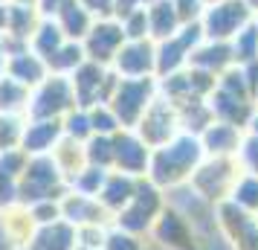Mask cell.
<instances>
[{"mask_svg":"<svg viewBox=\"0 0 258 250\" xmlns=\"http://www.w3.org/2000/svg\"><path fill=\"white\" fill-rule=\"evenodd\" d=\"M61 128H64L67 137L82 140V143L87 140V137H93V131H90V119H87V108H79V105L61 117Z\"/></svg>","mask_w":258,"mask_h":250,"instance_id":"38","label":"cell"},{"mask_svg":"<svg viewBox=\"0 0 258 250\" xmlns=\"http://www.w3.org/2000/svg\"><path fill=\"white\" fill-rule=\"evenodd\" d=\"M84 155H87V166L99 169H113V137H87L84 140Z\"/></svg>","mask_w":258,"mask_h":250,"instance_id":"32","label":"cell"},{"mask_svg":"<svg viewBox=\"0 0 258 250\" xmlns=\"http://www.w3.org/2000/svg\"><path fill=\"white\" fill-rule=\"evenodd\" d=\"M246 6H249V9H258V0H246Z\"/></svg>","mask_w":258,"mask_h":250,"instance_id":"50","label":"cell"},{"mask_svg":"<svg viewBox=\"0 0 258 250\" xmlns=\"http://www.w3.org/2000/svg\"><path fill=\"white\" fill-rule=\"evenodd\" d=\"M67 79L73 84V96H76V105L79 108L107 105L119 82V76L110 67L96 64V61H84L82 67H76Z\"/></svg>","mask_w":258,"mask_h":250,"instance_id":"7","label":"cell"},{"mask_svg":"<svg viewBox=\"0 0 258 250\" xmlns=\"http://www.w3.org/2000/svg\"><path fill=\"white\" fill-rule=\"evenodd\" d=\"M0 3H6V0H0Z\"/></svg>","mask_w":258,"mask_h":250,"instance_id":"54","label":"cell"},{"mask_svg":"<svg viewBox=\"0 0 258 250\" xmlns=\"http://www.w3.org/2000/svg\"><path fill=\"white\" fill-rule=\"evenodd\" d=\"M145 15H148V38H151L154 44L168 35H174L177 29L183 26V21H180V15H177L171 0H151Z\"/></svg>","mask_w":258,"mask_h":250,"instance_id":"24","label":"cell"},{"mask_svg":"<svg viewBox=\"0 0 258 250\" xmlns=\"http://www.w3.org/2000/svg\"><path fill=\"white\" fill-rule=\"evenodd\" d=\"M212 3H221V0H203V6H212Z\"/></svg>","mask_w":258,"mask_h":250,"instance_id":"51","label":"cell"},{"mask_svg":"<svg viewBox=\"0 0 258 250\" xmlns=\"http://www.w3.org/2000/svg\"><path fill=\"white\" fill-rule=\"evenodd\" d=\"M6 70V47H3V35H0V76Z\"/></svg>","mask_w":258,"mask_h":250,"instance_id":"48","label":"cell"},{"mask_svg":"<svg viewBox=\"0 0 258 250\" xmlns=\"http://www.w3.org/2000/svg\"><path fill=\"white\" fill-rule=\"evenodd\" d=\"M0 233H3V238H6L9 244H12V250L29 247L32 238H35V233H38L32 210L21 201L0 204Z\"/></svg>","mask_w":258,"mask_h":250,"instance_id":"16","label":"cell"},{"mask_svg":"<svg viewBox=\"0 0 258 250\" xmlns=\"http://www.w3.org/2000/svg\"><path fill=\"white\" fill-rule=\"evenodd\" d=\"M102 250H145V244H142L140 236H131V233L119 230V227H110Z\"/></svg>","mask_w":258,"mask_h":250,"instance_id":"40","label":"cell"},{"mask_svg":"<svg viewBox=\"0 0 258 250\" xmlns=\"http://www.w3.org/2000/svg\"><path fill=\"white\" fill-rule=\"evenodd\" d=\"M61 137H64L61 119H32V117H26L24 137H21V148H24L29 157L49 155L52 145L58 143Z\"/></svg>","mask_w":258,"mask_h":250,"instance_id":"18","label":"cell"},{"mask_svg":"<svg viewBox=\"0 0 258 250\" xmlns=\"http://www.w3.org/2000/svg\"><path fill=\"white\" fill-rule=\"evenodd\" d=\"M134 131H137V137H140L148 148H157V145L168 143L171 137L180 134V119H177L174 105H171L165 96L157 93V99L145 108V114L140 117V122L134 125Z\"/></svg>","mask_w":258,"mask_h":250,"instance_id":"10","label":"cell"},{"mask_svg":"<svg viewBox=\"0 0 258 250\" xmlns=\"http://www.w3.org/2000/svg\"><path fill=\"white\" fill-rule=\"evenodd\" d=\"M163 207H165V192L160 189V186H154L151 180L140 178L137 189L131 195V201L113 215V227L142 238L154 227L157 215L163 213Z\"/></svg>","mask_w":258,"mask_h":250,"instance_id":"3","label":"cell"},{"mask_svg":"<svg viewBox=\"0 0 258 250\" xmlns=\"http://www.w3.org/2000/svg\"><path fill=\"white\" fill-rule=\"evenodd\" d=\"M235 180H238V172H235L232 157H203L198 163V169L191 172L188 186L198 192L206 204H221L232 192Z\"/></svg>","mask_w":258,"mask_h":250,"instance_id":"8","label":"cell"},{"mask_svg":"<svg viewBox=\"0 0 258 250\" xmlns=\"http://www.w3.org/2000/svg\"><path fill=\"white\" fill-rule=\"evenodd\" d=\"M107 172L110 169H99V166H84L76 178L70 180V189L79 192V195H90V198H96L99 195V189H102V183H105Z\"/></svg>","mask_w":258,"mask_h":250,"instance_id":"35","label":"cell"},{"mask_svg":"<svg viewBox=\"0 0 258 250\" xmlns=\"http://www.w3.org/2000/svg\"><path fill=\"white\" fill-rule=\"evenodd\" d=\"M32 210V218H35L38 227L52 224L61 218V201H38V204H26Z\"/></svg>","mask_w":258,"mask_h":250,"instance_id":"41","label":"cell"},{"mask_svg":"<svg viewBox=\"0 0 258 250\" xmlns=\"http://www.w3.org/2000/svg\"><path fill=\"white\" fill-rule=\"evenodd\" d=\"M148 236L154 241H160L165 250H198V241H200L195 227L188 224V218L168 201H165L163 213L157 215L154 227L148 230Z\"/></svg>","mask_w":258,"mask_h":250,"instance_id":"11","label":"cell"},{"mask_svg":"<svg viewBox=\"0 0 258 250\" xmlns=\"http://www.w3.org/2000/svg\"><path fill=\"white\" fill-rule=\"evenodd\" d=\"M84 61H87V59H84L82 44H79V41H64V44L49 56L47 70L49 73H58V76H70L76 67H82Z\"/></svg>","mask_w":258,"mask_h":250,"instance_id":"31","label":"cell"},{"mask_svg":"<svg viewBox=\"0 0 258 250\" xmlns=\"http://www.w3.org/2000/svg\"><path fill=\"white\" fill-rule=\"evenodd\" d=\"M64 41H67V38H64V32L58 29V24H55L52 18H44V21L38 24V29L32 32V38H29V49L35 53L38 59L49 61V56H52Z\"/></svg>","mask_w":258,"mask_h":250,"instance_id":"29","label":"cell"},{"mask_svg":"<svg viewBox=\"0 0 258 250\" xmlns=\"http://www.w3.org/2000/svg\"><path fill=\"white\" fill-rule=\"evenodd\" d=\"M122 44H125V32H122V24L116 18H99V21H93V26L87 29V35L82 38L84 59L96 61V64H105V67H110V61H113V56L119 53Z\"/></svg>","mask_w":258,"mask_h":250,"instance_id":"12","label":"cell"},{"mask_svg":"<svg viewBox=\"0 0 258 250\" xmlns=\"http://www.w3.org/2000/svg\"><path fill=\"white\" fill-rule=\"evenodd\" d=\"M246 21H249L246 0H221V3L203 6V12L198 18L206 41H229L244 29Z\"/></svg>","mask_w":258,"mask_h":250,"instance_id":"9","label":"cell"},{"mask_svg":"<svg viewBox=\"0 0 258 250\" xmlns=\"http://www.w3.org/2000/svg\"><path fill=\"white\" fill-rule=\"evenodd\" d=\"M255 96H258V87H255Z\"/></svg>","mask_w":258,"mask_h":250,"instance_id":"53","label":"cell"},{"mask_svg":"<svg viewBox=\"0 0 258 250\" xmlns=\"http://www.w3.org/2000/svg\"><path fill=\"white\" fill-rule=\"evenodd\" d=\"M52 21L58 24V29L64 32V38H67V41H79V44H82V38L87 35V29L93 26V18L84 12L76 0H67Z\"/></svg>","mask_w":258,"mask_h":250,"instance_id":"27","label":"cell"},{"mask_svg":"<svg viewBox=\"0 0 258 250\" xmlns=\"http://www.w3.org/2000/svg\"><path fill=\"white\" fill-rule=\"evenodd\" d=\"M87 119H90V131L99 137H113L122 131V122L116 119V114L110 111V105H93L87 108Z\"/></svg>","mask_w":258,"mask_h":250,"instance_id":"34","label":"cell"},{"mask_svg":"<svg viewBox=\"0 0 258 250\" xmlns=\"http://www.w3.org/2000/svg\"><path fill=\"white\" fill-rule=\"evenodd\" d=\"M200 145H203V155L209 157H232L241 148V131L238 125L221 122V119H212L209 125L198 134Z\"/></svg>","mask_w":258,"mask_h":250,"instance_id":"19","label":"cell"},{"mask_svg":"<svg viewBox=\"0 0 258 250\" xmlns=\"http://www.w3.org/2000/svg\"><path fill=\"white\" fill-rule=\"evenodd\" d=\"M137 183H140V178H131V175H122V172H113V169H110L105 183H102V189H99V195H96V201L102 204L110 215H116L119 210L131 201Z\"/></svg>","mask_w":258,"mask_h":250,"instance_id":"22","label":"cell"},{"mask_svg":"<svg viewBox=\"0 0 258 250\" xmlns=\"http://www.w3.org/2000/svg\"><path fill=\"white\" fill-rule=\"evenodd\" d=\"M18 250H32V247H18Z\"/></svg>","mask_w":258,"mask_h":250,"instance_id":"52","label":"cell"},{"mask_svg":"<svg viewBox=\"0 0 258 250\" xmlns=\"http://www.w3.org/2000/svg\"><path fill=\"white\" fill-rule=\"evenodd\" d=\"M119 24H122L125 41H140V38H148V15H145V9H137V12L119 18Z\"/></svg>","mask_w":258,"mask_h":250,"instance_id":"39","label":"cell"},{"mask_svg":"<svg viewBox=\"0 0 258 250\" xmlns=\"http://www.w3.org/2000/svg\"><path fill=\"white\" fill-rule=\"evenodd\" d=\"M29 247L32 250H76V227L67 224L64 218L38 227Z\"/></svg>","mask_w":258,"mask_h":250,"instance_id":"26","label":"cell"},{"mask_svg":"<svg viewBox=\"0 0 258 250\" xmlns=\"http://www.w3.org/2000/svg\"><path fill=\"white\" fill-rule=\"evenodd\" d=\"M229 195H232L229 201L238 204V207L246 210V213L258 210V178H255V175H244V178H238Z\"/></svg>","mask_w":258,"mask_h":250,"instance_id":"36","label":"cell"},{"mask_svg":"<svg viewBox=\"0 0 258 250\" xmlns=\"http://www.w3.org/2000/svg\"><path fill=\"white\" fill-rule=\"evenodd\" d=\"M70 189L67 180L61 175L52 157L49 155H38L26 160L21 180H18V192H15V201L21 204H38V201H61L64 192Z\"/></svg>","mask_w":258,"mask_h":250,"instance_id":"2","label":"cell"},{"mask_svg":"<svg viewBox=\"0 0 258 250\" xmlns=\"http://www.w3.org/2000/svg\"><path fill=\"white\" fill-rule=\"evenodd\" d=\"M24 125H26V117L0 114V152H6V148H21Z\"/></svg>","mask_w":258,"mask_h":250,"instance_id":"37","label":"cell"},{"mask_svg":"<svg viewBox=\"0 0 258 250\" xmlns=\"http://www.w3.org/2000/svg\"><path fill=\"white\" fill-rule=\"evenodd\" d=\"M200 41H203V29H200L198 21L183 24L174 35L157 41L154 44V76L165 79V76L188 67V56H191V49L198 47Z\"/></svg>","mask_w":258,"mask_h":250,"instance_id":"6","label":"cell"},{"mask_svg":"<svg viewBox=\"0 0 258 250\" xmlns=\"http://www.w3.org/2000/svg\"><path fill=\"white\" fill-rule=\"evenodd\" d=\"M235 61H232V49L226 41H200L198 47L191 49L188 56V67L203 73H212V76H221L223 70H229Z\"/></svg>","mask_w":258,"mask_h":250,"instance_id":"20","label":"cell"},{"mask_svg":"<svg viewBox=\"0 0 258 250\" xmlns=\"http://www.w3.org/2000/svg\"><path fill=\"white\" fill-rule=\"evenodd\" d=\"M61 218L73 227H84V224H102V227H113V215L107 213L102 204L90 198V195H79V192L67 189L61 198Z\"/></svg>","mask_w":258,"mask_h":250,"instance_id":"17","label":"cell"},{"mask_svg":"<svg viewBox=\"0 0 258 250\" xmlns=\"http://www.w3.org/2000/svg\"><path fill=\"white\" fill-rule=\"evenodd\" d=\"M26 155L24 148H6L0 152V204L15 201V192H18V180H21V172H24Z\"/></svg>","mask_w":258,"mask_h":250,"instance_id":"25","label":"cell"},{"mask_svg":"<svg viewBox=\"0 0 258 250\" xmlns=\"http://www.w3.org/2000/svg\"><path fill=\"white\" fill-rule=\"evenodd\" d=\"M26 105H29V87L9 76H0V114L26 117Z\"/></svg>","mask_w":258,"mask_h":250,"instance_id":"30","label":"cell"},{"mask_svg":"<svg viewBox=\"0 0 258 250\" xmlns=\"http://www.w3.org/2000/svg\"><path fill=\"white\" fill-rule=\"evenodd\" d=\"M49 157H52V163H55V169H58L61 175H64V180H67V186H70V180L82 172L84 166H87V155H84V143L82 140H73V137H61L58 143L52 145V152H49Z\"/></svg>","mask_w":258,"mask_h":250,"instance_id":"23","label":"cell"},{"mask_svg":"<svg viewBox=\"0 0 258 250\" xmlns=\"http://www.w3.org/2000/svg\"><path fill=\"white\" fill-rule=\"evenodd\" d=\"M232 61L238 64H249V61L258 59V26H244L238 35L232 38Z\"/></svg>","mask_w":258,"mask_h":250,"instance_id":"33","label":"cell"},{"mask_svg":"<svg viewBox=\"0 0 258 250\" xmlns=\"http://www.w3.org/2000/svg\"><path fill=\"white\" fill-rule=\"evenodd\" d=\"M73 108H76V96H73L70 79H67V76H58V73H47V76L29 90L26 117L61 119L67 111H73Z\"/></svg>","mask_w":258,"mask_h":250,"instance_id":"5","label":"cell"},{"mask_svg":"<svg viewBox=\"0 0 258 250\" xmlns=\"http://www.w3.org/2000/svg\"><path fill=\"white\" fill-rule=\"evenodd\" d=\"M64 3H67V0H35V6H38V12H41V18H55Z\"/></svg>","mask_w":258,"mask_h":250,"instance_id":"46","label":"cell"},{"mask_svg":"<svg viewBox=\"0 0 258 250\" xmlns=\"http://www.w3.org/2000/svg\"><path fill=\"white\" fill-rule=\"evenodd\" d=\"M255 26H258V24H255Z\"/></svg>","mask_w":258,"mask_h":250,"instance_id":"55","label":"cell"},{"mask_svg":"<svg viewBox=\"0 0 258 250\" xmlns=\"http://www.w3.org/2000/svg\"><path fill=\"white\" fill-rule=\"evenodd\" d=\"M238 152L244 155V163L249 166V172L258 178V137H252V140L241 143V148H238Z\"/></svg>","mask_w":258,"mask_h":250,"instance_id":"44","label":"cell"},{"mask_svg":"<svg viewBox=\"0 0 258 250\" xmlns=\"http://www.w3.org/2000/svg\"><path fill=\"white\" fill-rule=\"evenodd\" d=\"M160 93V82L157 76H140V79H119L116 90L110 96V111L116 114L122 122V128H134L140 117L145 114V108L151 105Z\"/></svg>","mask_w":258,"mask_h":250,"instance_id":"4","label":"cell"},{"mask_svg":"<svg viewBox=\"0 0 258 250\" xmlns=\"http://www.w3.org/2000/svg\"><path fill=\"white\" fill-rule=\"evenodd\" d=\"M203 145L195 134L180 131L177 137H171L168 143L151 148V157H148V172H145V180H151L154 186H160L163 192L177 189L188 183L191 172L198 169V163L203 160Z\"/></svg>","mask_w":258,"mask_h":250,"instance_id":"1","label":"cell"},{"mask_svg":"<svg viewBox=\"0 0 258 250\" xmlns=\"http://www.w3.org/2000/svg\"><path fill=\"white\" fill-rule=\"evenodd\" d=\"M44 18L38 12L35 6H18V3H9V21H6V32L3 35H12L18 41H26L29 44V38L32 32L38 29Z\"/></svg>","mask_w":258,"mask_h":250,"instance_id":"28","label":"cell"},{"mask_svg":"<svg viewBox=\"0 0 258 250\" xmlns=\"http://www.w3.org/2000/svg\"><path fill=\"white\" fill-rule=\"evenodd\" d=\"M93 21L99 18H113V0H76Z\"/></svg>","mask_w":258,"mask_h":250,"instance_id":"42","label":"cell"},{"mask_svg":"<svg viewBox=\"0 0 258 250\" xmlns=\"http://www.w3.org/2000/svg\"><path fill=\"white\" fill-rule=\"evenodd\" d=\"M47 61L38 59L32 49L26 47L21 49V53H12L9 59H6V70H3V76H9V79H15V82H21L24 87H35L44 76H47Z\"/></svg>","mask_w":258,"mask_h":250,"instance_id":"21","label":"cell"},{"mask_svg":"<svg viewBox=\"0 0 258 250\" xmlns=\"http://www.w3.org/2000/svg\"><path fill=\"white\" fill-rule=\"evenodd\" d=\"M249 125H252V134L258 137V114H252V117H249Z\"/></svg>","mask_w":258,"mask_h":250,"instance_id":"49","label":"cell"},{"mask_svg":"<svg viewBox=\"0 0 258 250\" xmlns=\"http://www.w3.org/2000/svg\"><path fill=\"white\" fill-rule=\"evenodd\" d=\"M215 221L221 224L223 236L232 241L235 250H258V221L246 210L232 201H221L215 204Z\"/></svg>","mask_w":258,"mask_h":250,"instance_id":"13","label":"cell"},{"mask_svg":"<svg viewBox=\"0 0 258 250\" xmlns=\"http://www.w3.org/2000/svg\"><path fill=\"white\" fill-rule=\"evenodd\" d=\"M151 0H113V18H125V15L137 12V9H148Z\"/></svg>","mask_w":258,"mask_h":250,"instance_id":"45","label":"cell"},{"mask_svg":"<svg viewBox=\"0 0 258 250\" xmlns=\"http://www.w3.org/2000/svg\"><path fill=\"white\" fill-rule=\"evenodd\" d=\"M110 70L119 79H140V76H154V41L140 38V41H125L119 53L110 61Z\"/></svg>","mask_w":258,"mask_h":250,"instance_id":"15","label":"cell"},{"mask_svg":"<svg viewBox=\"0 0 258 250\" xmlns=\"http://www.w3.org/2000/svg\"><path fill=\"white\" fill-rule=\"evenodd\" d=\"M148 157H151V148L137 137L134 128H122L119 134H113V172L131 175V178H145Z\"/></svg>","mask_w":258,"mask_h":250,"instance_id":"14","label":"cell"},{"mask_svg":"<svg viewBox=\"0 0 258 250\" xmlns=\"http://www.w3.org/2000/svg\"><path fill=\"white\" fill-rule=\"evenodd\" d=\"M171 3H174V9H177V15H180L183 24L198 21L200 12H203V0H171Z\"/></svg>","mask_w":258,"mask_h":250,"instance_id":"43","label":"cell"},{"mask_svg":"<svg viewBox=\"0 0 258 250\" xmlns=\"http://www.w3.org/2000/svg\"><path fill=\"white\" fill-rule=\"evenodd\" d=\"M6 21H9V0L0 3V35L6 32Z\"/></svg>","mask_w":258,"mask_h":250,"instance_id":"47","label":"cell"}]
</instances>
